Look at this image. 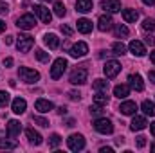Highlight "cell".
Segmentation results:
<instances>
[{
	"label": "cell",
	"mask_w": 155,
	"mask_h": 153,
	"mask_svg": "<svg viewBox=\"0 0 155 153\" xmlns=\"http://www.w3.org/2000/svg\"><path fill=\"white\" fill-rule=\"evenodd\" d=\"M128 81H130V86L134 90H137V92H143L144 90V81H143L141 74H130L128 76Z\"/></svg>",
	"instance_id": "13"
},
{
	"label": "cell",
	"mask_w": 155,
	"mask_h": 153,
	"mask_svg": "<svg viewBox=\"0 0 155 153\" xmlns=\"http://www.w3.org/2000/svg\"><path fill=\"white\" fill-rule=\"evenodd\" d=\"M33 11H35V15L38 16L43 24H51L52 15H51V11H49L45 5H35V7H33Z\"/></svg>",
	"instance_id": "8"
},
{
	"label": "cell",
	"mask_w": 155,
	"mask_h": 153,
	"mask_svg": "<svg viewBox=\"0 0 155 153\" xmlns=\"http://www.w3.org/2000/svg\"><path fill=\"white\" fill-rule=\"evenodd\" d=\"M35 108L38 110L40 114H47V112H51V110L54 108V105H52L49 99H36V103H35Z\"/></svg>",
	"instance_id": "16"
},
{
	"label": "cell",
	"mask_w": 155,
	"mask_h": 153,
	"mask_svg": "<svg viewBox=\"0 0 155 153\" xmlns=\"http://www.w3.org/2000/svg\"><path fill=\"white\" fill-rule=\"evenodd\" d=\"M9 94L7 92H4V90H0V106H7L9 105Z\"/></svg>",
	"instance_id": "36"
},
{
	"label": "cell",
	"mask_w": 155,
	"mask_h": 153,
	"mask_svg": "<svg viewBox=\"0 0 155 153\" xmlns=\"http://www.w3.org/2000/svg\"><path fill=\"white\" fill-rule=\"evenodd\" d=\"M148 79H150L152 83H155V72H153V70H150V72H148Z\"/></svg>",
	"instance_id": "44"
},
{
	"label": "cell",
	"mask_w": 155,
	"mask_h": 153,
	"mask_svg": "<svg viewBox=\"0 0 155 153\" xmlns=\"http://www.w3.org/2000/svg\"><path fill=\"white\" fill-rule=\"evenodd\" d=\"M112 50H114V54H117V56L126 54V47H124V43H121V41H116V43L112 45Z\"/></svg>",
	"instance_id": "31"
},
{
	"label": "cell",
	"mask_w": 155,
	"mask_h": 153,
	"mask_svg": "<svg viewBox=\"0 0 155 153\" xmlns=\"http://www.w3.org/2000/svg\"><path fill=\"white\" fill-rule=\"evenodd\" d=\"M94 103L99 105V106L108 105V96H107V92H97V94L94 96Z\"/></svg>",
	"instance_id": "27"
},
{
	"label": "cell",
	"mask_w": 155,
	"mask_h": 153,
	"mask_svg": "<svg viewBox=\"0 0 155 153\" xmlns=\"http://www.w3.org/2000/svg\"><path fill=\"white\" fill-rule=\"evenodd\" d=\"M76 11L90 13L92 11V0H76Z\"/></svg>",
	"instance_id": "25"
},
{
	"label": "cell",
	"mask_w": 155,
	"mask_h": 153,
	"mask_svg": "<svg viewBox=\"0 0 155 153\" xmlns=\"http://www.w3.org/2000/svg\"><path fill=\"white\" fill-rule=\"evenodd\" d=\"M69 97H71L72 101H79V99H81V94H79V92H69Z\"/></svg>",
	"instance_id": "41"
},
{
	"label": "cell",
	"mask_w": 155,
	"mask_h": 153,
	"mask_svg": "<svg viewBox=\"0 0 155 153\" xmlns=\"http://www.w3.org/2000/svg\"><path fill=\"white\" fill-rule=\"evenodd\" d=\"M36 58H38L41 63H45V61H49V52H45V50H41V49H36Z\"/></svg>",
	"instance_id": "35"
},
{
	"label": "cell",
	"mask_w": 155,
	"mask_h": 153,
	"mask_svg": "<svg viewBox=\"0 0 155 153\" xmlns=\"http://www.w3.org/2000/svg\"><path fill=\"white\" fill-rule=\"evenodd\" d=\"M92 86H94V90H97V92H107V90H108V81H105V79H96V81L92 83Z\"/></svg>",
	"instance_id": "28"
},
{
	"label": "cell",
	"mask_w": 155,
	"mask_h": 153,
	"mask_svg": "<svg viewBox=\"0 0 155 153\" xmlns=\"http://www.w3.org/2000/svg\"><path fill=\"white\" fill-rule=\"evenodd\" d=\"M128 49H130V52H132L134 56H137V58H143V56L146 54V49H144L143 41H139V40H132L130 45H128Z\"/></svg>",
	"instance_id": "10"
},
{
	"label": "cell",
	"mask_w": 155,
	"mask_h": 153,
	"mask_svg": "<svg viewBox=\"0 0 155 153\" xmlns=\"http://www.w3.org/2000/svg\"><path fill=\"white\" fill-rule=\"evenodd\" d=\"M43 43L49 47V49H58L60 47V38L54 34V33H47L43 36Z\"/></svg>",
	"instance_id": "20"
},
{
	"label": "cell",
	"mask_w": 155,
	"mask_h": 153,
	"mask_svg": "<svg viewBox=\"0 0 155 153\" xmlns=\"http://www.w3.org/2000/svg\"><path fill=\"white\" fill-rule=\"evenodd\" d=\"M146 146V137H137V148H144Z\"/></svg>",
	"instance_id": "39"
},
{
	"label": "cell",
	"mask_w": 155,
	"mask_h": 153,
	"mask_svg": "<svg viewBox=\"0 0 155 153\" xmlns=\"http://www.w3.org/2000/svg\"><path fill=\"white\" fill-rule=\"evenodd\" d=\"M103 72H105V76L108 77V79H114V77L121 72V63L116 61V60L107 61V63H105V67H103Z\"/></svg>",
	"instance_id": "6"
},
{
	"label": "cell",
	"mask_w": 155,
	"mask_h": 153,
	"mask_svg": "<svg viewBox=\"0 0 155 153\" xmlns=\"http://www.w3.org/2000/svg\"><path fill=\"white\" fill-rule=\"evenodd\" d=\"M112 24H114V22H112V18H110L108 15H101V16H99V20H97V29L105 33V31L112 29Z\"/></svg>",
	"instance_id": "18"
},
{
	"label": "cell",
	"mask_w": 155,
	"mask_h": 153,
	"mask_svg": "<svg viewBox=\"0 0 155 153\" xmlns=\"http://www.w3.org/2000/svg\"><path fill=\"white\" fill-rule=\"evenodd\" d=\"M60 142H61V137H60L58 133H52V135L49 137V146H51V148H58Z\"/></svg>",
	"instance_id": "32"
},
{
	"label": "cell",
	"mask_w": 155,
	"mask_h": 153,
	"mask_svg": "<svg viewBox=\"0 0 155 153\" xmlns=\"http://www.w3.org/2000/svg\"><path fill=\"white\" fill-rule=\"evenodd\" d=\"M150 61L155 65V50H153V52H150Z\"/></svg>",
	"instance_id": "52"
},
{
	"label": "cell",
	"mask_w": 155,
	"mask_h": 153,
	"mask_svg": "<svg viewBox=\"0 0 155 153\" xmlns=\"http://www.w3.org/2000/svg\"><path fill=\"white\" fill-rule=\"evenodd\" d=\"M123 20L128 24H134L139 20V13L135 9H123Z\"/></svg>",
	"instance_id": "22"
},
{
	"label": "cell",
	"mask_w": 155,
	"mask_h": 153,
	"mask_svg": "<svg viewBox=\"0 0 155 153\" xmlns=\"http://www.w3.org/2000/svg\"><path fill=\"white\" fill-rule=\"evenodd\" d=\"M114 33H116V36H119V38H124V36H128V27L126 25H123V24H119V25H116V29H114Z\"/></svg>",
	"instance_id": "30"
},
{
	"label": "cell",
	"mask_w": 155,
	"mask_h": 153,
	"mask_svg": "<svg viewBox=\"0 0 155 153\" xmlns=\"http://www.w3.org/2000/svg\"><path fill=\"white\" fill-rule=\"evenodd\" d=\"M33 121H35L36 124H40V126H43V128H47V126H49V121H47V119H43V117H38V115H33Z\"/></svg>",
	"instance_id": "37"
},
{
	"label": "cell",
	"mask_w": 155,
	"mask_h": 153,
	"mask_svg": "<svg viewBox=\"0 0 155 153\" xmlns=\"http://www.w3.org/2000/svg\"><path fill=\"white\" fill-rule=\"evenodd\" d=\"M146 119L144 117H141V115H135L134 119H132V122H130V130L132 132H141V130H144L146 128Z\"/></svg>",
	"instance_id": "15"
},
{
	"label": "cell",
	"mask_w": 155,
	"mask_h": 153,
	"mask_svg": "<svg viewBox=\"0 0 155 153\" xmlns=\"http://www.w3.org/2000/svg\"><path fill=\"white\" fill-rule=\"evenodd\" d=\"M20 132H22V124H20L16 119H11V121L7 122V137H9V139H15V137L20 135Z\"/></svg>",
	"instance_id": "12"
},
{
	"label": "cell",
	"mask_w": 155,
	"mask_h": 153,
	"mask_svg": "<svg viewBox=\"0 0 155 153\" xmlns=\"http://www.w3.org/2000/svg\"><path fill=\"white\" fill-rule=\"evenodd\" d=\"M18 77H20L24 83H36L40 79V72L29 69V67H20V69H18Z\"/></svg>",
	"instance_id": "2"
},
{
	"label": "cell",
	"mask_w": 155,
	"mask_h": 153,
	"mask_svg": "<svg viewBox=\"0 0 155 153\" xmlns=\"http://www.w3.org/2000/svg\"><path fill=\"white\" fill-rule=\"evenodd\" d=\"M78 31L83 33V34H88L92 31V22L88 18H79L78 20Z\"/></svg>",
	"instance_id": "23"
},
{
	"label": "cell",
	"mask_w": 155,
	"mask_h": 153,
	"mask_svg": "<svg viewBox=\"0 0 155 153\" xmlns=\"http://www.w3.org/2000/svg\"><path fill=\"white\" fill-rule=\"evenodd\" d=\"M90 114H92V115H101V114H103V110H101V106H99V105H96V103H94V105L90 106Z\"/></svg>",
	"instance_id": "38"
},
{
	"label": "cell",
	"mask_w": 155,
	"mask_h": 153,
	"mask_svg": "<svg viewBox=\"0 0 155 153\" xmlns=\"http://www.w3.org/2000/svg\"><path fill=\"white\" fill-rule=\"evenodd\" d=\"M71 56L72 58H83L87 52H88V45L85 43V41H78V43H74L72 47H71Z\"/></svg>",
	"instance_id": "9"
},
{
	"label": "cell",
	"mask_w": 155,
	"mask_h": 153,
	"mask_svg": "<svg viewBox=\"0 0 155 153\" xmlns=\"http://www.w3.org/2000/svg\"><path fill=\"white\" fill-rule=\"evenodd\" d=\"M11 108H13V112L16 115L24 114L25 112V108H27V103H25V99H22V97H16V99H13V105H11Z\"/></svg>",
	"instance_id": "19"
},
{
	"label": "cell",
	"mask_w": 155,
	"mask_h": 153,
	"mask_svg": "<svg viewBox=\"0 0 155 153\" xmlns=\"http://www.w3.org/2000/svg\"><path fill=\"white\" fill-rule=\"evenodd\" d=\"M4 31H5V22L0 20V33H4Z\"/></svg>",
	"instance_id": "51"
},
{
	"label": "cell",
	"mask_w": 155,
	"mask_h": 153,
	"mask_svg": "<svg viewBox=\"0 0 155 153\" xmlns=\"http://www.w3.org/2000/svg\"><path fill=\"white\" fill-rule=\"evenodd\" d=\"M87 70L85 69H76V70H72V74H71V83L72 85H83V83H87Z\"/></svg>",
	"instance_id": "11"
},
{
	"label": "cell",
	"mask_w": 155,
	"mask_h": 153,
	"mask_svg": "<svg viewBox=\"0 0 155 153\" xmlns=\"http://www.w3.org/2000/svg\"><path fill=\"white\" fill-rule=\"evenodd\" d=\"M114 96L119 97V99H124L130 96V86L128 85H116L114 86Z\"/></svg>",
	"instance_id": "24"
},
{
	"label": "cell",
	"mask_w": 155,
	"mask_h": 153,
	"mask_svg": "<svg viewBox=\"0 0 155 153\" xmlns=\"http://www.w3.org/2000/svg\"><path fill=\"white\" fill-rule=\"evenodd\" d=\"M16 38H18L16 40V47H18L20 52H29L33 49V45H35V38L33 36H29V34H18Z\"/></svg>",
	"instance_id": "4"
},
{
	"label": "cell",
	"mask_w": 155,
	"mask_h": 153,
	"mask_svg": "<svg viewBox=\"0 0 155 153\" xmlns=\"http://www.w3.org/2000/svg\"><path fill=\"white\" fill-rule=\"evenodd\" d=\"M143 4H146V5H155V0H143Z\"/></svg>",
	"instance_id": "48"
},
{
	"label": "cell",
	"mask_w": 155,
	"mask_h": 153,
	"mask_svg": "<svg viewBox=\"0 0 155 153\" xmlns=\"http://www.w3.org/2000/svg\"><path fill=\"white\" fill-rule=\"evenodd\" d=\"M101 7L108 13H119L121 11V2L119 0H101Z\"/></svg>",
	"instance_id": "14"
},
{
	"label": "cell",
	"mask_w": 155,
	"mask_h": 153,
	"mask_svg": "<svg viewBox=\"0 0 155 153\" xmlns=\"http://www.w3.org/2000/svg\"><path fill=\"white\" fill-rule=\"evenodd\" d=\"M16 25H18V29L29 31V29H33V27L36 25V18H35L33 15H22V16L16 20Z\"/></svg>",
	"instance_id": "7"
},
{
	"label": "cell",
	"mask_w": 155,
	"mask_h": 153,
	"mask_svg": "<svg viewBox=\"0 0 155 153\" xmlns=\"http://www.w3.org/2000/svg\"><path fill=\"white\" fill-rule=\"evenodd\" d=\"M25 135H27V139L35 144V146H40L41 142H43V139H41V135H40L38 132L35 130V128H27L25 130Z\"/></svg>",
	"instance_id": "21"
},
{
	"label": "cell",
	"mask_w": 155,
	"mask_h": 153,
	"mask_svg": "<svg viewBox=\"0 0 155 153\" xmlns=\"http://www.w3.org/2000/svg\"><path fill=\"white\" fill-rule=\"evenodd\" d=\"M43 2H49V0H43Z\"/></svg>",
	"instance_id": "54"
},
{
	"label": "cell",
	"mask_w": 155,
	"mask_h": 153,
	"mask_svg": "<svg viewBox=\"0 0 155 153\" xmlns=\"http://www.w3.org/2000/svg\"><path fill=\"white\" fill-rule=\"evenodd\" d=\"M7 11H9V5H7L5 2H2V0H0V15H5Z\"/></svg>",
	"instance_id": "40"
},
{
	"label": "cell",
	"mask_w": 155,
	"mask_h": 153,
	"mask_svg": "<svg viewBox=\"0 0 155 153\" xmlns=\"http://www.w3.org/2000/svg\"><path fill=\"white\" fill-rule=\"evenodd\" d=\"M54 15L56 16H60V18H63L65 16V5H63V2H54Z\"/></svg>",
	"instance_id": "29"
},
{
	"label": "cell",
	"mask_w": 155,
	"mask_h": 153,
	"mask_svg": "<svg viewBox=\"0 0 155 153\" xmlns=\"http://www.w3.org/2000/svg\"><path fill=\"white\" fill-rule=\"evenodd\" d=\"M61 33L67 34V36H71V34H72V29H71L69 25H61Z\"/></svg>",
	"instance_id": "42"
},
{
	"label": "cell",
	"mask_w": 155,
	"mask_h": 153,
	"mask_svg": "<svg viewBox=\"0 0 155 153\" xmlns=\"http://www.w3.org/2000/svg\"><path fill=\"white\" fill-rule=\"evenodd\" d=\"M4 65H5V67H11V65H13V58H5V60H4Z\"/></svg>",
	"instance_id": "43"
},
{
	"label": "cell",
	"mask_w": 155,
	"mask_h": 153,
	"mask_svg": "<svg viewBox=\"0 0 155 153\" xmlns=\"http://www.w3.org/2000/svg\"><path fill=\"white\" fill-rule=\"evenodd\" d=\"M146 43H150V45H153V43H155L153 36H148V38H146Z\"/></svg>",
	"instance_id": "50"
},
{
	"label": "cell",
	"mask_w": 155,
	"mask_h": 153,
	"mask_svg": "<svg viewBox=\"0 0 155 153\" xmlns=\"http://www.w3.org/2000/svg\"><path fill=\"white\" fill-rule=\"evenodd\" d=\"M13 43V36H5V45H11Z\"/></svg>",
	"instance_id": "49"
},
{
	"label": "cell",
	"mask_w": 155,
	"mask_h": 153,
	"mask_svg": "<svg viewBox=\"0 0 155 153\" xmlns=\"http://www.w3.org/2000/svg\"><path fill=\"white\" fill-rule=\"evenodd\" d=\"M65 69H67V60H65V58L54 60V63H52V67H51V77H52V79H60V77L63 76Z\"/></svg>",
	"instance_id": "3"
},
{
	"label": "cell",
	"mask_w": 155,
	"mask_h": 153,
	"mask_svg": "<svg viewBox=\"0 0 155 153\" xmlns=\"http://www.w3.org/2000/svg\"><path fill=\"white\" fill-rule=\"evenodd\" d=\"M150 132H152V135L155 137V121L152 122V124H150Z\"/></svg>",
	"instance_id": "47"
},
{
	"label": "cell",
	"mask_w": 155,
	"mask_h": 153,
	"mask_svg": "<svg viewBox=\"0 0 155 153\" xmlns=\"http://www.w3.org/2000/svg\"><path fill=\"white\" fill-rule=\"evenodd\" d=\"M15 148H18L16 141H4V142H0V150H15Z\"/></svg>",
	"instance_id": "33"
},
{
	"label": "cell",
	"mask_w": 155,
	"mask_h": 153,
	"mask_svg": "<svg viewBox=\"0 0 155 153\" xmlns=\"http://www.w3.org/2000/svg\"><path fill=\"white\" fill-rule=\"evenodd\" d=\"M152 151H155V144H153V146H152Z\"/></svg>",
	"instance_id": "53"
},
{
	"label": "cell",
	"mask_w": 155,
	"mask_h": 153,
	"mask_svg": "<svg viewBox=\"0 0 155 153\" xmlns=\"http://www.w3.org/2000/svg\"><path fill=\"white\" fill-rule=\"evenodd\" d=\"M67 146H69V150H72V151L83 150V148H85V137L79 135V133H72V135L67 139Z\"/></svg>",
	"instance_id": "5"
},
{
	"label": "cell",
	"mask_w": 155,
	"mask_h": 153,
	"mask_svg": "<svg viewBox=\"0 0 155 153\" xmlns=\"http://www.w3.org/2000/svg\"><path fill=\"white\" fill-rule=\"evenodd\" d=\"M58 114H60V115L67 114V108H65V106H60V108H58Z\"/></svg>",
	"instance_id": "45"
},
{
	"label": "cell",
	"mask_w": 155,
	"mask_h": 153,
	"mask_svg": "<svg viewBox=\"0 0 155 153\" xmlns=\"http://www.w3.org/2000/svg\"><path fill=\"white\" fill-rule=\"evenodd\" d=\"M119 112H121L123 115H134L135 112H137V105H135L134 101H124V103H121Z\"/></svg>",
	"instance_id": "17"
},
{
	"label": "cell",
	"mask_w": 155,
	"mask_h": 153,
	"mask_svg": "<svg viewBox=\"0 0 155 153\" xmlns=\"http://www.w3.org/2000/svg\"><path fill=\"white\" fill-rule=\"evenodd\" d=\"M94 128H96L97 133H103V135H108V133L114 132V124H112V121L107 119V117L96 119V121H94Z\"/></svg>",
	"instance_id": "1"
},
{
	"label": "cell",
	"mask_w": 155,
	"mask_h": 153,
	"mask_svg": "<svg viewBox=\"0 0 155 153\" xmlns=\"http://www.w3.org/2000/svg\"><path fill=\"white\" fill-rule=\"evenodd\" d=\"M141 108H143V112L146 115H150V117H153L155 115V103L153 101H143V105H141Z\"/></svg>",
	"instance_id": "26"
},
{
	"label": "cell",
	"mask_w": 155,
	"mask_h": 153,
	"mask_svg": "<svg viewBox=\"0 0 155 153\" xmlns=\"http://www.w3.org/2000/svg\"><path fill=\"white\" fill-rule=\"evenodd\" d=\"M99 151H101V153H112L114 150H112V148H101Z\"/></svg>",
	"instance_id": "46"
},
{
	"label": "cell",
	"mask_w": 155,
	"mask_h": 153,
	"mask_svg": "<svg viewBox=\"0 0 155 153\" xmlns=\"http://www.w3.org/2000/svg\"><path fill=\"white\" fill-rule=\"evenodd\" d=\"M143 29H144V31H155V20L153 18H144Z\"/></svg>",
	"instance_id": "34"
}]
</instances>
